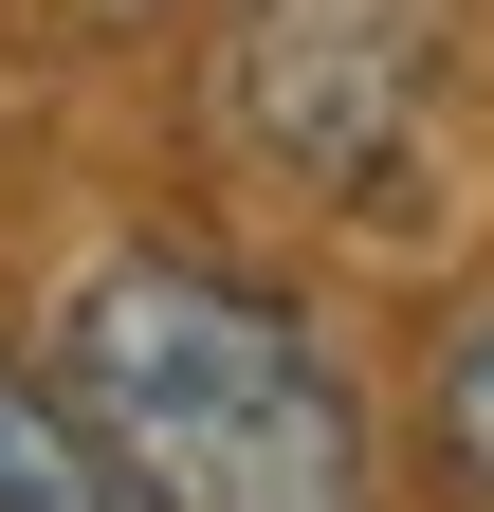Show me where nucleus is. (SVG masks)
I'll return each mask as SVG.
<instances>
[{"label": "nucleus", "mask_w": 494, "mask_h": 512, "mask_svg": "<svg viewBox=\"0 0 494 512\" xmlns=\"http://www.w3.org/2000/svg\"><path fill=\"white\" fill-rule=\"evenodd\" d=\"M0 512H147L110 476V439L74 421V384H37L19 348H0Z\"/></svg>", "instance_id": "3"}, {"label": "nucleus", "mask_w": 494, "mask_h": 512, "mask_svg": "<svg viewBox=\"0 0 494 512\" xmlns=\"http://www.w3.org/2000/svg\"><path fill=\"white\" fill-rule=\"evenodd\" d=\"M55 384L147 512H366V476H385L330 330L202 238L92 256L74 311H55Z\"/></svg>", "instance_id": "1"}, {"label": "nucleus", "mask_w": 494, "mask_h": 512, "mask_svg": "<svg viewBox=\"0 0 494 512\" xmlns=\"http://www.w3.org/2000/svg\"><path fill=\"white\" fill-rule=\"evenodd\" d=\"M421 476L494 512V293L440 330V366H421Z\"/></svg>", "instance_id": "4"}, {"label": "nucleus", "mask_w": 494, "mask_h": 512, "mask_svg": "<svg viewBox=\"0 0 494 512\" xmlns=\"http://www.w3.org/2000/svg\"><path fill=\"white\" fill-rule=\"evenodd\" d=\"M421 92H440V0H238L220 19V110L293 183H385Z\"/></svg>", "instance_id": "2"}]
</instances>
